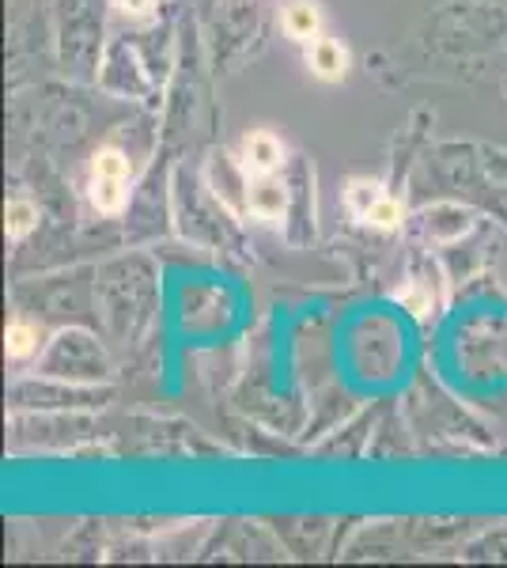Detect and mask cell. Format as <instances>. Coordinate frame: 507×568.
Returning <instances> with one entry per match:
<instances>
[{"mask_svg":"<svg viewBox=\"0 0 507 568\" xmlns=\"http://www.w3.org/2000/svg\"><path fill=\"white\" fill-rule=\"evenodd\" d=\"M4 216H8V235H12V240H23V235L39 224V209H34L31 201H12Z\"/></svg>","mask_w":507,"mask_h":568,"instance_id":"52a82bcc","label":"cell"},{"mask_svg":"<svg viewBox=\"0 0 507 568\" xmlns=\"http://www.w3.org/2000/svg\"><path fill=\"white\" fill-rule=\"evenodd\" d=\"M398 300H402V304L409 307V311H413V315H417V318H424V315H428V307H432V300L424 296V292L417 288V284H409V288H402V292H398Z\"/></svg>","mask_w":507,"mask_h":568,"instance_id":"9c48e42d","label":"cell"},{"mask_svg":"<svg viewBox=\"0 0 507 568\" xmlns=\"http://www.w3.org/2000/svg\"><path fill=\"white\" fill-rule=\"evenodd\" d=\"M246 201H251V213L254 216L281 220L284 209H288V190H284V182H276L273 175H251Z\"/></svg>","mask_w":507,"mask_h":568,"instance_id":"3957f363","label":"cell"},{"mask_svg":"<svg viewBox=\"0 0 507 568\" xmlns=\"http://www.w3.org/2000/svg\"><path fill=\"white\" fill-rule=\"evenodd\" d=\"M122 12H129V16H141V12H149L152 8V0H114Z\"/></svg>","mask_w":507,"mask_h":568,"instance_id":"30bf717a","label":"cell"},{"mask_svg":"<svg viewBox=\"0 0 507 568\" xmlns=\"http://www.w3.org/2000/svg\"><path fill=\"white\" fill-rule=\"evenodd\" d=\"M348 209H353L364 224L383 227V232H391V227L402 224V205L386 194L379 182H367V179L348 182Z\"/></svg>","mask_w":507,"mask_h":568,"instance_id":"7a4b0ae2","label":"cell"},{"mask_svg":"<svg viewBox=\"0 0 507 568\" xmlns=\"http://www.w3.org/2000/svg\"><path fill=\"white\" fill-rule=\"evenodd\" d=\"M4 342H8V356H31L34 342H39V329L31 323H12L4 334Z\"/></svg>","mask_w":507,"mask_h":568,"instance_id":"ba28073f","label":"cell"},{"mask_svg":"<svg viewBox=\"0 0 507 568\" xmlns=\"http://www.w3.org/2000/svg\"><path fill=\"white\" fill-rule=\"evenodd\" d=\"M284 160V144L273 133H251L243 141V168L251 175H273Z\"/></svg>","mask_w":507,"mask_h":568,"instance_id":"277c9868","label":"cell"},{"mask_svg":"<svg viewBox=\"0 0 507 568\" xmlns=\"http://www.w3.org/2000/svg\"><path fill=\"white\" fill-rule=\"evenodd\" d=\"M311 69H315V77L322 80H345V72H348V50L341 42L334 39H315L311 42Z\"/></svg>","mask_w":507,"mask_h":568,"instance_id":"5b68a950","label":"cell"},{"mask_svg":"<svg viewBox=\"0 0 507 568\" xmlns=\"http://www.w3.org/2000/svg\"><path fill=\"white\" fill-rule=\"evenodd\" d=\"M125 186H129V160L118 149H103L91 160V182L88 197L99 213H122L125 205Z\"/></svg>","mask_w":507,"mask_h":568,"instance_id":"6da1fadb","label":"cell"},{"mask_svg":"<svg viewBox=\"0 0 507 568\" xmlns=\"http://www.w3.org/2000/svg\"><path fill=\"white\" fill-rule=\"evenodd\" d=\"M284 31H288L292 39H300V42L318 39V31H322V12H318L315 4H307V0H296V4L284 8Z\"/></svg>","mask_w":507,"mask_h":568,"instance_id":"8992f818","label":"cell"}]
</instances>
